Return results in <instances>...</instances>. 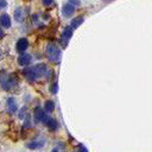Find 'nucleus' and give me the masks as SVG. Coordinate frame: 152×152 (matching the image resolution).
I'll use <instances>...</instances> for the list:
<instances>
[{
	"label": "nucleus",
	"instance_id": "1",
	"mask_svg": "<svg viewBox=\"0 0 152 152\" xmlns=\"http://www.w3.org/2000/svg\"><path fill=\"white\" fill-rule=\"evenodd\" d=\"M46 72V65L43 64V63H39V64H36L33 66H30V68H25L23 74L24 76L28 80V81H36L38 80L39 77L44 76Z\"/></svg>",
	"mask_w": 152,
	"mask_h": 152
},
{
	"label": "nucleus",
	"instance_id": "2",
	"mask_svg": "<svg viewBox=\"0 0 152 152\" xmlns=\"http://www.w3.org/2000/svg\"><path fill=\"white\" fill-rule=\"evenodd\" d=\"M46 56L50 61L52 62H57L61 57V50L57 45L52 44V43H49L46 45Z\"/></svg>",
	"mask_w": 152,
	"mask_h": 152
},
{
	"label": "nucleus",
	"instance_id": "3",
	"mask_svg": "<svg viewBox=\"0 0 152 152\" xmlns=\"http://www.w3.org/2000/svg\"><path fill=\"white\" fill-rule=\"evenodd\" d=\"M72 33H74V28H72L70 25L66 26V27L63 30V32H62V37H61V44H62V46H66L68 40L71 38Z\"/></svg>",
	"mask_w": 152,
	"mask_h": 152
},
{
	"label": "nucleus",
	"instance_id": "4",
	"mask_svg": "<svg viewBox=\"0 0 152 152\" xmlns=\"http://www.w3.org/2000/svg\"><path fill=\"white\" fill-rule=\"evenodd\" d=\"M34 120H36V122L46 124V121L49 120V116H48V114L43 110V108L37 107V108L34 109Z\"/></svg>",
	"mask_w": 152,
	"mask_h": 152
},
{
	"label": "nucleus",
	"instance_id": "5",
	"mask_svg": "<svg viewBox=\"0 0 152 152\" xmlns=\"http://www.w3.org/2000/svg\"><path fill=\"white\" fill-rule=\"evenodd\" d=\"M27 48H28V40H27V38H25V37L19 38L18 42H17V44H15L17 51L20 52V53H23V52H25V50Z\"/></svg>",
	"mask_w": 152,
	"mask_h": 152
},
{
	"label": "nucleus",
	"instance_id": "6",
	"mask_svg": "<svg viewBox=\"0 0 152 152\" xmlns=\"http://www.w3.org/2000/svg\"><path fill=\"white\" fill-rule=\"evenodd\" d=\"M62 13H63V15H64V17L70 18V17L75 13V6H74L72 4H70V2L64 4V5H63V7H62Z\"/></svg>",
	"mask_w": 152,
	"mask_h": 152
},
{
	"label": "nucleus",
	"instance_id": "7",
	"mask_svg": "<svg viewBox=\"0 0 152 152\" xmlns=\"http://www.w3.org/2000/svg\"><path fill=\"white\" fill-rule=\"evenodd\" d=\"M31 61H32V57H31L28 53H25V52L20 53V56L18 57V63H19V65H21V66H27V65H30Z\"/></svg>",
	"mask_w": 152,
	"mask_h": 152
},
{
	"label": "nucleus",
	"instance_id": "8",
	"mask_svg": "<svg viewBox=\"0 0 152 152\" xmlns=\"http://www.w3.org/2000/svg\"><path fill=\"white\" fill-rule=\"evenodd\" d=\"M0 25H1L4 28H8V27H11L12 21H11V18H10L8 14L2 13V14L0 15Z\"/></svg>",
	"mask_w": 152,
	"mask_h": 152
},
{
	"label": "nucleus",
	"instance_id": "9",
	"mask_svg": "<svg viewBox=\"0 0 152 152\" xmlns=\"http://www.w3.org/2000/svg\"><path fill=\"white\" fill-rule=\"evenodd\" d=\"M13 84H14V81L12 78H10L8 76H2L1 77V86L5 90H8Z\"/></svg>",
	"mask_w": 152,
	"mask_h": 152
},
{
	"label": "nucleus",
	"instance_id": "10",
	"mask_svg": "<svg viewBox=\"0 0 152 152\" xmlns=\"http://www.w3.org/2000/svg\"><path fill=\"white\" fill-rule=\"evenodd\" d=\"M7 107H8V109H10L11 113L17 112L18 107H17V102H15V100L13 97H8L7 99Z\"/></svg>",
	"mask_w": 152,
	"mask_h": 152
},
{
	"label": "nucleus",
	"instance_id": "11",
	"mask_svg": "<svg viewBox=\"0 0 152 152\" xmlns=\"http://www.w3.org/2000/svg\"><path fill=\"white\" fill-rule=\"evenodd\" d=\"M24 11H23V8L21 7H18L15 11H14V19L17 20V21H19V23H21L23 20H24Z\"/></svg>",
	"mask_w": 152,
	"mask_h": 152
},
{
	"label": "nucleus",
	"instance_id": "12",
	"mask_svg": "<svg viewBox=\"0 0 152 152\" xmlns=\"http://www.w3.org/2000/svg\"><path fill=\"white\" fill-rule=\"evenodd\" d=\"M51 131H56L57 128H58V122H57V120H55V119H52V118H49V120L46 121V124H45Z\"/></svg>",
	"mask_w": 152,
	"mask_h": 152
},
{
	"label": "nucleus",
	"instance_id": "13",
	"mask_svg": "<svg viewBox=\"0 0 152 152\" xmlns=\"http://www.w3.org/2000/svg\"><path fill=\"white\" fill-rule=\"evenodd\" d=\"M82 23H83V17H77V18L72 19V21L70 23V26L75 30V28H77Z\"/></svg>",
	"mask_w": 152,
	"mask_h": 152
},
{
	"label": "nucleus",
	"instance_id": "14",
	"mask_svg": "<svg viewBox=\"0 0 152 152\" xmlns=\"http://www.w3.org/2000/svg\"><path fill=\"white\" fill-rule=\"evenodd\" d=\"M44 109L46 110V112H52L53 109H55V103L51 101V100H48L45 103H44Z\"/></svg>",
	"mask_w": 152,
	"mask_h": 152
},
{
	"label": "nucleus",
	"instance_id": "15",
	"mask_svg": "<svg viewBox=\"0 0 152 152\" xmlns=\"http://www.w3.org/2000/svg\"><path fill=\"white\" fill-rule=\"evenodd\" d=\"M58 91V84H57V82H53V83H51V86H50V93H52V94H56Z\"/></svg>",
	"mask_w": 152,
	"mask_h": 152
},
{
	"label": "nucleus",
	"instance_id": "16",
	"mask_svg": "<svg viewBox=\"0 0 152 152\" xmlns=\"http://www.w3.org/2000/svg\"><path fill=\"white\" fill-rule=\"evenodd\" d=\"M43 145V142H31V144H28L27 146H28V148H38V147H40Z\"/></svg>",
	"mask_w": 152,
	"mask_h": 152
},
{
	"label": "nucleus",
	"instance_id": "17",
	"mask_svg": "<svg viewBox=\"0 0 152 152\" xmlns=\"http://www.w3.org/2000/svg\"><path fill=\"white\" fill-rule=\"evenodd\" d=\"M6 6H7V1L6 0H0V10L5 8Z\"/></svg>",
	"mask_w": 152,
	"mask_h": 152
},
{
	"label": "nucleus",
	"instance_id": "18",
	"mask_svg": "<svg viewBox=\"0 0 152 152\" xmlns=\"http://www.w3.org/2000/svg\"><path fill=\"white\" fill-rule=\"evenodd\" d=\"M53 2V0H43V5L44 6H50Z\"/></svg>",
	"mask_w": 152,
	"mask_h": 152
},
{
	"label": "nucleus",
	"instance_id": "19",
	"mask_svg": "<svg viewBox=\"0 0 152 152\" xmlns=\"http://www.w3.org/2000/svg\"><path fill=\"white\" fill-rule=\"evenodd\" d=\"M76 152H88V151H87V148H86V147H84L83 145H81V146L78 147V150H77Z\"/></svg>",
	"mask_w": 152,
	"mask_h": 152
},
{
	"label": "nucleus",
	"instance_id": "20",
	"mask_svg": "<svg viewBox=\"0 0 152 152\" xmlns=\"http://www.w3.org/2000/svg\"><path fill=\"white\" fill-rule=\"evenodd\" d=\"M70 4H72V5L75 6V5H80L81 1H80V0H70Z\"/></svg>",
	"mask_w": 152,
	"mask_h": 152
},
{
	"label": "nucleus",
	"instance_id": "21",
	"mask_svg": "<svg viewBox=\"0 0 152 152\" xmlns=\"http://www.w3.org/2000/svg\"><path fill=\"white\" fill-rule=\"evenodd\" d=\"M2 36H4V32H2V30H1V28H0V38H1V37H2Z\"/></svg>",
	"mask_w": 152,
	"mask_h": 152
},
{
	"label": "nucleus",
	"instance_id": "22",
	"mask_svg": "<svg viewBox=\"0 0 152 152\" xmlns=\"http://www.w3.org/2000/svg\"><path fill=\"white\" fill-rule=\"evenodd\" d=\"M0 58H1V52H0Z\"/></svg>",
	"mask_w": 152,
	"mask_h": 152
},
{
	"label": "nucleus",
	"instance_id": "23",
	"mask_svg": "<svg viewBox=\"0 0 152 152\" xmlns=\"http://www.w3.org/2000/svg\"><path fill=\"white\" fill-rule=\"evenodd\" d=\"M104 1H109V0H104Z\"/></svg>",
	"mask_w": 152,
	"mask_h": 152
}]
</instances>
